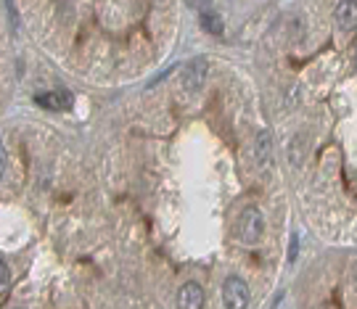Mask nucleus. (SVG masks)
I'll return each mask as SVG.
<instances>
[{
    "instance_id": "f257e3e1",
    "label": "nucleus",
    "mask_w": 357,
    "mask_h": 309,
    "mask_svg": "<svg viewBox=\"0 0 357 309\" xmlns=\"http://www.w3.org/2000/svg\"><path fill=\"white\" fill-rule=\"evenodd\" d=\"M265 233V217L257 206H246L238 217V238L244 243H257Z\"/></svg>"
},
{
    "instance_id": "f03ea898",
    "label": "nucleus",
    "mask_w": 357,
    "mask_h": 309,
    "mask_svg": "<svg viewBox=\"0 0 357 309\" xmlns=\"http://www.w3.org/2000/svg\"><path fill=\"white\" fill-rule=\"evenodd\" d=\"M249 285H246V280L238 278V275H230V278H225L223 283V304L225 309H246L249 307Z\"/></svg>"
},
{
    "instance_id": "7ed1b4c3",
    "label": "nucleus",
    "mask_w": 357,
    "mask_h": 309,
    "mask_svg": "<svg viewBox=\"0 0 357 309\" xmlns=\"http://www.w3.org/2000/svg\"><path fill=\"white\" fill-rule=\"evenodd\" d=\"M207 77H209V61L204 56H196V59L188 61V66L183 72V88L188 90V93H196V90L204 88Z\"/></svg>"
},
{
    "instance_id": "20e7f679",
    "label": "nucleus",
    "mask_w": 357,
    "mask_h": 309,
    "mask_svg": "<svg viewBox=\"0 0 357 309\" xmlns=\"http://www.w3.org/2000/svg\"><path fill=\"white\" fill-rule=\"evenodd\" d=\"M178 309H204V288L199 283H185L178 291Z\"/></svg>"
},
{
    "instance_id": "39448f33",
    "label": "nucleus",
    "mask_w": 357,
    "mask_h": 309,
    "mask_svg": "<svg viewBox=\"0 0 357 309\" xmlns=\"http://www.w3.org/2000/svg\"><path fill=\"white\" fill-rule=\"evenodd\" d=\"M336 24L342 32L357 30V0H342L336 6Z\"/></svg>"
},
{
    "instance_id": "423d86ee",
    "label": "nucleus",
    "mask_w": 357,
    "mask_h": 309,
    "mask_svg": "<svg viewBox=\"0 0 357 309\" xmlns=\"http://www.w3.org/2000/svg\"><path fill=\"white\" fill-rule=\"evenodd\" d=\"M254 159H257V167H268L273 162V133L270 130H262L254 140Z\"/></svg>"
},
{
    "instance_id": "0eeeda50",
    "label": "nucleus",
    "mask_w": 357,
    "mask_h": 309,
    "mask_svg": "<svg viewBox=\"0 0 357 309\" xmlns=\"http://www.w3.org/2000/svg\"><path fill=\"white\" fill-rule=\"evenodd\" d=\"M37 106H43V109H69L72 106V98L64 93H43V95H37Z\"/></svg>"
},
{
    "instance_id": "6e6552de",
    "label": "nucleus",
    "mask_w": 357,
    "mask_h": 309,
    "mask_svg": "<svg viewBox=\"0 0 357 309\" xmlns=\"http://www.w3.org/2000/svg\"><path fill=\"white\" fill-rule=\"evenodd\" d=\"M201 27L209 32V35H223L225 32V27H223V19L217 14H212V11H207V14H201Z\"/></svg>"
},
{
    "instance_id": "1a4fd4ad",
    "label": "nucleus",
    "mask_w": 357,
    "mask_h": 309,
    "mask_svg": "<svg viewBox=\"0 0 357 309\" xmlns=\"http://www.w3.org/2000/svg\"><path fill=\"white\" fill-rule=\"evenodd\" d=\"M8 285H11V272H8V265L0 259V296H6Z\"/></svg>"
},
{
    "instance_id": "9d476101",
    "label": "nucleus",
    "mask_w": 357,
    "mask_h": 309,
    "mask_svg": "<svg viewBox=\"0 0 357 309\" xmlns=\"http://www.w3.org/2000/svg\"><path fill=\"white\" fill-rule=\"evenodd\" d=\"M6 167H8V153H6L3 140H0V180H3V175H6Z\"/></svg>"
},
{
    "instance_id": "9b49d317",
    "label": "nucleus",
    "mask_w": 357,
    "mask_h": 309,
    "mask_svg": "<svg viewBox=\"0 0 357 309\" xmlns=\"http://www.w3.org/2000/svg\"><path fill=\"white\" fill-rule=\"evenodd\" d=\"M209 3L212 0H185V6L194 8V11H204V8H209Z\"/></svg>"
},
{
    "instance_id": "f8f14e48",
    "label": "nucleus",
    "mask_w": 357,
    "mask_h": 309,
    "mask_svg": "<svg viewBox=\"0 0 357 309\" xmlns=\"http://www.w3.org/2000/svg\"><path fill=\"white\" fill-rule=\"evenodd\" d=\"M6 8H8V16H11V27H19V21H16V14H14V3L11 0H6Z\"/></svg>"
},
{
    "instance_id": "ddd939ff",
    "label": "nucleus",
    "mask_w": 357,
    "mask_h": 309,
    "mask_svg": "<svg viewBox=\"0 0 357 309\" xmlns=\"http://www.w3.org/2000/svg\"><path fill=\"white\" fill-rule=\"evenodd\" d=\"M297 259V238H291V251H289V262Z\"/></svg>"
},
{
    "instance_id": "4468645a",
    "label": "nucleus",
    "mask_w": 357,
    "mask_h": 309,
    "mask_svg": "<svg viewBox=\"0 0 357 309\" xmlns=\"http://www.w3.org/2000/svg\"><path fill=\"white\" fill-rule=\"evenodd\" d=\"M352 59H355V69H357V45H355V50H352Z\"/></svg>"
}]
</instances>
